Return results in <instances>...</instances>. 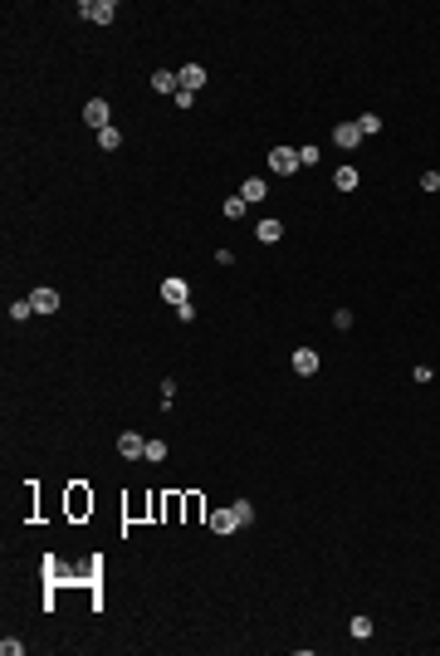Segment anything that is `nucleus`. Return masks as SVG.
<instances>
[{"label": "nucleus", "instance_id": "obj_23", "mask_svg": "<svg viewBox=\"0 0 440 656\" xmlns=\"http://www.w3.org/2000/svg\"><path fill=\"white\" fill-rule=\"evenodd\" d=\"M20 651H25L20 637H6V641H0V656H20Z\"/></svg>", "mask_w": 440, "mask_h": 656}, {"label": "nucleus", "instance_id": "obj_15", "mask_svg": "<svg viewBox=\"0 0 440 656\" xmlns=\"http://www.w3.org/2000/svg\"><path fill=\"white\" fill-rule=\"evenodd\" d=\"M357 182H362L357 167H338V172H333V186H338V191H357Z\"/></svg>", "mask_w": 440, "mask_h": 656}, {"label": "nucleus", "instance_id": "obj_12", "mask_svg": "<svg viewBox=\"0 0 440 656\" xmlns=\"http://www.w3.org/2000/svg\"><path fill=\"white\" fill-rule=\"evenodd\" d=\"M333 142H338V147H357V142H362V128H357V123H338V128H333Z\"/></svg>", "mask_w": 440, "mask_h": 656}, {"label": "nucleus", "instance_id": "obj_3", "mask_svg": "<svg viewBox=\"0 0 440 656\" xmlns=\"http://www.w3.org/2000/svg\"><path fill=\"white\" fill-rule=\"evenodd\" d=\"M83 123H88L93 133L113 128V123H108V98H88V103H83Z\"/></svg>", "mask_w": 440, "mask_h": 656}, {"label": "nucleus", "instance_id": "obj_24", "mask_svg": "<svg viewBox=\"0 0 440 656\" xmlns=\"http://www.w3.org/2000/svg\"><path fill=\"white\" fill-rule=\"evenodd\" d=\"M421 191H440V172H421Z\"/></svg>", "mask_w": 440, "mask_h": 656}, {"label": "nucleus", "instance_id": "obj_4", "mask_svg": "<svg viewBox=\"0 0 440 656\" xmlns=\"http://www.w3.org/2000/svg\"><path fill=\"white\" fill-rule=\"evenodd\" d=\"M186 289H191V284H186V280H177V275H172V280H161V299L177 304V309H181V304H191V299H186Z\"/></svg>", "mask_w": 440, "mask_h": 656}, {"label": "nucleus", "instance_id": "obj_18", "mask_svg": "<svg viewBox=\"0 0 440 656\" xmlns=\"http://www.w3.org/2000/svg\"><path fill=\"white\" fill-rule=\"evenodd\" d=\"M348 632H352L357 641H367V637H372V617H352V622H348Z\"/></svg>", "mask_w": 440, "mask_h": 656}, {"label": "nucleus", "instance_id": "obj_7", "mask_svg": "<svg viewBox=\"0 0 440 656\" xmlns=\"http://www.w3.org/2000/svg\"><path fill=\"white\" fill-rule=\"evenodd\" d=\"M30 304H34V313H54L59 309V289H30Z\"/></svg>", "mask_w": 440, "mask_h": 656}, {"label": "nucleus", "instance_id": "obj_9", "mask_svg": "<svg viewBox=\"0 0 440 656\" xmlns=\"http://www.w3.org/2000/svg\"><path fill=\"white\" fill-rule=\"evenodd\" d=\"M240 196H245V206H254V201H264V196H269V182H264V177H245Z\"/></svg>", "mask_w": 440, "mask_h": 656}, {"label": "nucleus", "instance_id": "obj_20", "mask_svg": "<svg viewBox=\"0 0 440 656\" xmlns=\"http://www.w3.org/2000/svg\"><path fill=\"white\" fill-rule=\"evenodd\" d=\"M30 313H34V304H30V299H15V304H10V318H15V323H25Z\"/></svg>", "mask_w": 440, "mask_h": 656}, {"label": "nucleus", "instance_id": "obj_21", "mask_svg": "<svg viewBox=\"0 0 440 656\" xmlns=\"http://www.w3.org/2000/svg\"><path fill=\"white\" fill-rule=\"evenodd\" d=\"M220 211H226L230 215V221H240V215H245V196H230L226 206H220Z\"/></svg>", "mask_w": 440, "mask_h": 656}, {"label": "nucleus", "instance_id": "obj_22", "mask_svg": "<svg viewBox=\"0 0 440 656\" xmlns=\"http://www.w3.org/2000/svg\"><path fill=\"white\" fill-rule=\"evenodd\" d=\"M142 456H147V461H167V441H147Z\"/></svg>", "mask_w": 440, "mask_h": 656}, {"label": "nucleus", "instance_id": "obj_19", "mask_svg": "<svg viewBox=\"0 0 440 656\" xmlns=\"http://www.w3.org/2000/svg\"><path fill=\"white\" fill-rule=\"evenodd\" d=\"M357 128H362V137H372V133H381V118H377V113H362Z\"/></svg>", "mask_w": 440, "mask_h": 656}, {"label": "nucleus", "instance_id": "obj_11", "mask_svg": "<svg viewBox=\"0 0 440 656\" xmlns=\"http://www.w3.org/2000/svg\"><path fill=\"white\" fill-rule=\"evenodd\" d=\"M235 529H240L235 510H215V514H210V534H235Z\"/></svg>", "mask_w": 440, "mask_h": 656}, {"label": "nucleus", "instance_id": "obj_5", "mask_svg": "<svg viewBox=\"0 0 440 656\" xmlns=\"http://www.w3.org/2000/svg\"><path fill=\"white\" fill-rule=\"evenodd\" d=\"M177 79H181V93H196V88H206V69H201V64H186V69H177Z\"/></svg>", "mask_w": 440, "mask_h": 656}, {"label": "nucleus", "instance_id": "obj_14", "mask_svg": "<svg viewBox=\"0 0 440 656\" xmlns=\"http://www.w3.org/2000/svg\"><path fill=\"white\" fill-rule=\"evenodd\" d=\"M152 88H157V93H181V79H177L172 69H157V74H152Z\"/></svg>", "mask_w": 440, "mask_h": 656}, {"label": "nucleus", "instance_id": "obj_2", "mask_svg": "<svg viewBox=\"0 0 440 656\" xmlns=\"http://www.w3.org/2000/svg\"><path fill=\"white\" fill-rule=\"evenodd\" d=\"M79 15H83L88 25H113L118 6H113V0H83V6H79Z\"/></svg>", "mask_w": 440, "mask_h": 656}, {"label": "nucleus", "instance_id": "obj_17", "mask_svg": "<svg viewBox=\"0 0 440 656\" xmlns=\"http://www.w3.org/2000/svg\"><path fill=\"white\" fill-rule=\"evenodd\" d=\"M230 510H235V519H240V529H245V524H254V505H250V500H235Z\"/></svg>", "mask_w": 440, "mask_h": 656}, {"label": "nucleus", "instance_id": "obj_13", "mask_svg": "<svg viewBox=\"0 0 440 656\" xmlns=\"http://www.w3.org/2000/svg\"><path fill=\"white\" fill-rule=\"evenodd\" d=\"M294 372H299V377H313V372H318V353H313V348H299V353H294Z\"/></svg>", "mask_w": 440, "mask_h": 656}, {"label": "nucleus", "instance_id": "obj_10", "mask_svg": "<svg viewBox=\"0 0 440 656\" xmlns=\"http://www.w3.org/2000/svg\"><path fill=\"white\" fill-rule=\"evenodd\" d=\"M254 235H259L264 245H274V240H284V221H274V215H264V221L254 226Z\"/></svg>", "mask_w": 440, "mask_h": 656}, {"label": "nucleus", "instance_id": "obj_6", "mask_svg": "<svg viewBox=\"0 0 440 656\" xmlns=\"http://www.w3.org/2000/svg\"><path fill=\"white\" fill-rule=\"evenodd\" d=\"M142 451H147V441H142V436H137V431H123V436H118V456H128V461H137Z\"/></svg>", "mask_w": 440, "mask_h": 656}, {"label": "nucleus", "instance_id": "obj_16", "mask_svg": "<svg viewBox=\"0 0 440 656\" xmlns=\"http://www.w3.org/2000/svg\"><path fill=\"white\" fill-rule=\"evenodd\" d=\"M98 147H103V152H113V147H123V133H118V128H103V133H98Z\"/></svg>", "mask_w": 440, "mask_h": 656}, {"label": "nucleus", "instance_id": "obj_8", "mask_svg": "<svg viewBox=\"0 0 440 656\" xmlns=\"http://www.w3.org/2000/svg\"><path fill=\"white\" fill-rule=\"evenodd\" d=\"M88 510H93V495H88L83 485H74V490H69V514H74V519H83Z\"/></svg>", "mask_w": 440, "mask_h": 656}, {"label": "nucleus", "instance_id": "obj_1", "mask_svg": "<svg viewBox=\"0 0 440 656\" xmlns=\"http://www.w3.org/2000/svg\"><path fill=\"white\" fill-rule=\"evenodd\" d=\"M299 167H303L299 147H274V152H269V172H279V177H294Z\"/></svg>", "mask_w": 440, "mask_h": 656}]
</instances>
